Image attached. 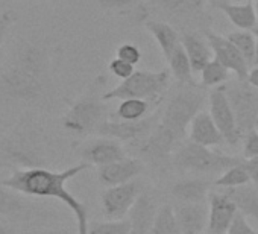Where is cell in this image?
Listing matches in <instances>:
<instances>
[{
    "mask_svg": "<svg viewBox=\"0 0 258 234\" xmlns=\"http://www.w3.org/2000/svg\"><path fill=\"white\" fill-rule=\"evenodd\" d=\"M247 81H249V82H250V84H252L255 88H258V67H255V69H250Z\"/></svg>",
    "mask_w": 258,
    "mask_h": 234,
    "instance_id": "ab89813d",
    "label": "cell"
},
{
    "mask_svg": "<svg viewBox=\"0 0 258 234\" xmlns=\"http://www.w3.org/2000/svg\"><path fill=\"white\" fill-rule=\"evenodd\" d=\"M76 152L82 158L84 163H88L90 166H97V167L106 166L109 163L118 161L126 157L124 149L118 140L102 137V136L81 143Z\"/></svg>",
    "mask_w": 258,
    "mask_h": 234,
    "instance_id": "9a60e30c",
    "label": "cell"
},
{
    "mask_svg": "<svg viewBox=\"0 0 258 234\" xmlns=\"http://www.w3.org/2000/svg\"><path fill=\"white\" fill-rule=\"evenodd\" d=\"M207 100V93L202 85L178 82L172 97L163 108L161 125L181 143L190 130L195 117L201 112Z\"/></svg>",
    "mask_w": 258,
    "mask_h": 234,
    "instance_id": "8992f818",
    "label": "cell"
},
{
    "mask_svg": "<svg viewBox=\"0 0 258 234\" xmlns=\"http://www.w3.org/2000/svg\"><path fill=\"white\" fill-rule=\"evenodd\" d=\"M170 75V70H136L131 78L121 81L117 87L106 91L103 94V99L106 102L112 99H143L154 105H158L163 102V97L169 90Z\"/></svg>",
    "mask_w": 258,
    "mask_h": 234,
    "instance_id": "ba28073f",
    "label": "cell"
},
{
    "mask_svg": "<svg viewBox=\"0 0 258 234\" xmlns=\"http://www.w3.org/2000/svg\"><path fill=\"white\" fill-rule=\"evenodd\" d=\"M228 100L232 106L237 128L244 137L249 131L258 128V88L249 81H234L223 85Z\"/></svg>",
    "mask_w": 258,
    "mask_h": 234,
    "instance_id": "9c48e42d",
    "label": "cell"
},
{
    "mask_svg": "<svg viewBox=\"0 0 258 234\" xmlns=\"http://www.w3.org/2000/svg\"><path fill=\"white\" fill-rule=\"evenodd\" d=\"M190 142L202 145V146H219L225 143V139L222 133L219 131L217 125L214 124L213 117L210 112L201 111L190 125V133H188Z\"/></svg>",
    "mask_w": 258,
    "mask_h": 234,
    "instance_id": "44dd1931",
    "label": "cell"
},
{
    "mask_svg": "<svg viewBox=\"0 0 258 234\" xmlns=\"http://www.w3.org/2000/svg\"><path fill=\"white\" fill-rule=\"evenodd\" d=\"M181 43L188 55L193 72L201 73L214 55L210 44H207L208 41L202 40L196 32H184L181 35Z\"/></svg>",
    "mask_w": 258,
    "mask_h": 234,
    "instance_id": "cb8c5ba5",
    "label": "cell"
},
{
    "mask_svg": "<svg viewBox=\"0 0 258 234\" xmlns=\"http://www.w3.org/2000/svg\"><path fill=\"white\" fill-rule=\"evenodd\" d=\"M255 13H256V28H258V2H255Z\"/></svg>",
    "mask_w": 258,
    "mask_h": 234,
    "instance_id": "bcb514c9",
    "label": "cell"
},
{
    "mask_svg": "<svg viewBox=\"0 0 258 234\" xmlns=\"http://www.w3.org/2000/svg\"><path fill=\"white\" fill-rule=\"evenodd\" d=\"M208 102H210V114L213 117L214 124L217 125L219 131L222 133L225 143L229 146H237L243 137L237 128L235 115H234L232 106L228 100L223 85L216 87L210 91Z\"/></svg>",
    "mask_w": 258,
    "mask_h": 234,
    "instance_id": "7c38bea8",
    "label": "cell"
},
{
    "mask_svg": "<svg viewBox=\"0 0 258 234\" xmlns=\"http://www.w3.org/2000/svg\"><path fill=\"white\" fill-rule=\"evenodd\" d=\"M252 183L255 184V186H258V166L253 169V172H252Z\"/></svg>",
    "mask_w": 258,
    "mask_h": 234,
    "instance_id": "f6af8a7d",
    "label": "cell"
},
{
    "mask_svg": "<svg viewBox=\"0 0 258 234\" xmlns=\"http://www.w3.org/2000/svg\"><path fill=\"white\" fill-rule=\"evenodd\" d=\"M204 234H205V232H204Z\"/></svg>",
    "mask_w": 258,
    "mask_h": 234,
    "instance_id": "f907efd6",
    "label": "cell"
},
{
    "mask_svg": "<svg viewBox=\"0 0 258 234\" xmlns=\"http://www.w3.org/2000/svg\"><path fill=\"white\" fill-rule=\"evenodd\" d=\"M154 103L143 99H123L114 115L115 121H140L151 114V106Z\"/></svg>",
    "mask_w": 258,
    "mask_h": 234,
    "instance_id": "83f0119b",
    "label": "cell"
},
{
    "mask_svg": "<svg viewBox=\"0 0 258 234\" xmlns=\"http://www.w3.org/2000/svg\"><path fill=\"white\" fill-rule=\"evenodd\" d=\"M210 7L222 11L228 20L240 31H253L256 28V13L253 2L231 4L229 0H210Z\"/></svg>",
    "mask_w": 258,
    "mask_h": 234,
    "instance_id": "ac0fdd59",
    "label": "cell"
},
{
    "mask_svg": "<svg viewBox=\"0 0 258 234\" xmlns=\"http://www.w3.org/2000/svg\"><path fill=\"white\" fill-rule=\"evenodd\" d=\"M253 34H255V37H256V49H255V60H253V67L252 69H255V67H258V28H255L253 31H252Z\"/></svg>",
    "mask_w": 258,
    "mask_h": 234,
    "instance_id": "7bdbcfd3",
    "label": "cell"
},
{
    "mask_svg": "<svg viewBox=\"0 0 258 234\" xmlns=\"http://www.w3.org/2000/svg\"><path fill=\"white\" fill-rule=\"evenodd\" d=\"M173 210L181 234H204L208 225V208L204 204H176Z\"/></svg>",
    "mask_w": 258,
    "mask_h": 234,
    "instance_id": "d6986e66",
    "label": "cell"
},
{
    "mask_svg": "<svg viewBox=\"0 0 258 234\" xmlns=\"http://www.w3.org/2000/svg\"><path fill=\"white\" fill-rule=\"evenodd\" d=\"M7 124H5V121L2 119V117H0V128H2V127H5Z\"/></svg>",
    "mask_w": 258,
    "mask_h": 234,
    "instance_id": "7dc6e473",
    "label": "cell"
},
{
    "mask_svg": "<svg viewBox=\"0 0 258 234\" xmlns=\"http://www.w3.org/2000/svg\"><path fill=\"white\" fill-rule=\"evenodd\" d=\"M149 234H181L172 205H163L158 210Z\"/></svg>",
    "mask_w": 258,
    "mask_h": 234,
    "instance_id": "4dcf8cb0",
    "label": "cell"
},
{
    "mask_svg": "<svg viewBox=\"0 0 258 234\" xmlns=\"http://www.w3.org/2000/svg\"><path fill=\"white\" fill-rule=\"evenodd\" d=\"M25 210L23 202L7 190H0V214H16Z\"/></svg>",
    "mask_w": 258,
    "mask_h": 234,
    "instance_id": "836d02e7",
    "label": "cell"
},
{
    "mask_svg": "<svg viewBox=\"0 0 258 234\" xmlns=\"http://www.w3.org/2000/svg\"><path fill=\"white\" fill-rule=\"evenodd\" d=\"M142 187L137 181L108 187L102 195V208L108 220H121L129 214L136 201L142 195Z\"/></svg>",
    "mask_w": 258,
    "mask_h": 234,
    "instance_id": "4fadbf2b",
    "label": "cell"
},
{
    "mask_svg": "<svg viewBox=\"0 0 258 234\" xmlns=\"http://www.w3.org/2000/svg\"><path fill=\"white\" fill-rule=\"evenodd\" d=\"M167 63H169V69H170L172 76L178 82H181V84H190V85L196 84L195 82V78H193L195 72L191 69V63L188 60V55H187L182 43L175 49V52L170 55V58L167 60Z\"/></svg>",
    "mask_w": 258,
    "mask_h": 234,
    "instance_id": "4316f807",
    "label": "cell"
},
{
    "mask_svg": "<svg viewBox=\"0 0 258 234\" xmlns=\"http://www.w3.org/2000/svg\"><path fill=\"white\" fill-rule=\"evenodd\" d=\"M243 145V158L244 160H258V131L252 130L244 137Z\"/></svg>",
    "mask_w": 258,
    "mask_h": 234,
    "instance_id": "8d00e7d4",
    "label": "cell"
},
{
    "mask_svg": "<svg viewBox=\"0 0 258 234\" xmlns=\"http://www.w3.org/2000/svg\"><path fill=\"white\" fill-rule=\"evenodd\" d=\"M226 234H258V231L252 228V225L247 222V217L238 211Z\"/></svg>",
    "mask_w": 258,
    "mask_h": 234,
    "instance_id": "74e56055",
    "label": "cell"
},
{
    "mask_svg": "<svg viewBox=\"0 0 258 234\" xmlns=\"http://www.w3.org/2000/svg\"><path fill=\"white\" fill-rule=\"evenodd\" d=\"M117 58L133 64V66H137L142 61V52H140L139 46H136L134 43H123L117 49Z\"/></svg>",
    "mask_w": 258,
    "mask_h": 234,
    "instance_id": "d590c367",
    "label": "cell"
},
{
    "mask_svg": "<svg viewBox=\"0 0 258 234\" xmlns=\"http://www.w3.org/2000/svg\"><path fill=\"white\" fill-rule=\"evenodd\" d=\"M106 78L96 76L79 99H76L69 111L62 115L61 125L66 131L76 136L96 134L103 122L108 121L109 109L103 94L106 93Z\"/></svg>",
    "mask_w": 258,
    "mask_h": 234,
    "instance_id": "277c9868",
    "label": "cell"
},
{
    "mask_svg": "<svg viewBox=\"0 0 258 234\" xmlns=\"http://www.w3.org/2000/svg\"><path fill=\"white\" fill-rule=\"evenodd\" d=\"M145 28L151 32V35L155 38L158 47L161 49L166 60L170 58V55L175 52V49L181 44V35L178 29L164 20L149 19L145 22Z\"/></svg>",
    "mask_w": 258,
    "mask_h": 234,
    "instance_id": "603a6c76",
    "label": "cell"
},
{
    "mask_svg": "<svg viewBox=\"0 0 258 234\" xmlns=\"http://www.w3.org/2000/svg\"><path fill=\"white\" fill-rule=\"evenodd\" d=\"M55 99L53 50L20 38L0 66V100L23 108L47 109Z\"/></svg>",
    "mask_w": 258,
    "mask_h": 234,
    "instance_id": "6da1fadb",
    "label": "cell"
},
{
    "mask_svg": "<svg viewBox=\"0 0 258 234\" xmlns=\"http://www.w3.org/2000/svg\"><path fill=\"white\" fill-rule=\"evenodd\" d=\"M0 152L13 167H46V149L41 131L28 119H22L8 134L0 137Z\"/></svg>",
    "mask_w": 258,
    "mask_h": 234,
    "instance_id": "5b68a950",
    "label": "cell"
},
{
    "mask_svg": "<svg viewBox=\"0 0 258 234\" xmlns=\"http://www.w3.org/2000/svg\"><path fill=\"white\" fill-rule=\"evenodd\" d=\"M40 234H73L67 229H47V231H41Z\"/></svg>",
    "mask_w": 258,
    "mask_h": 234,
    "instance_id": "ee69618b",
    "label": "cell"
},
{
    "mask_svg": "<svg viewBox=\"0 0 258 234\" xmlns=\"http://www.w3.org/2000/svg\"><path fill=\"white\" fill-rule=\"evenodd\" d=\"M143 172V161L140 158H121L118 161L100 166L97 170L99 180L106 187H114L134 181Z\"/></svg>",
    "mask_w": 258,
    "mask_h": 234,
    "instance_id": "e0dca14e",
    "label": "cell"
},
{
    "mask_svg": "<svg viewBox=\"0 0 258 234\" xmlns=\"http://www.w3.org/2000/svg\"><path fill=\"white\" fill-rule=\"evenodd\" d=\"M249 2H258V0H249Z\"/></svg>",
    "mask_w": 258,
    "mask_h": 234,
    "instance_id": "681fc988",
    "label": "cell"
},
{
    "mask_svg": "<svg viewBox=\"0 0 258 234\" xmlns=\"http://www.w3.org/2000/svg\"><path fill=\"white\" fill-rule=\"evenodd\" d=\"M14 20H16V17H14L13 13H2V14H0V50H2V46L5 43L8 29L14 23Z\"/></svg>",
    "mask_w": 258,
    "mask_h": 234,
    "instance_id": "f35d334b",
    "label": "cell"
},
{
    "mask_svg": "<svg viewBox=\"0 0 258 234\" xmlns=\"http://www.w3.org/2000/svg\"><path fill=\"white\" fill-rule=\"evenodd\" d=\"M238 208L225 192H211L208 196L207 234H226Z\"/></svg>",
    "mask_w": 258,
    "mask_h": 234,
    "instance_id": "2e32d148",
    "label": "cell"
},
{
    "mask_svg": "<svg viewBox=\"0 0 258 234\" xmlns=\"http://www.w3.org/2000/svg\"><path fill=\"white\" fill-rule=\"evenodd\" d=\"M226 38L244 56V60L247 61L249 67H253L255 49H256V37H255V34L252 31H235V32L228 34Z\"/></svg>",
    "mask_w": 258,
    "mask_h": 234,
    "instance_id": "f1b7e54d",
    "label": "cell"
},
{
    "mask_svg": "<svg viewBox=\"0 0 258 234\" xmlns=\"http://www.w3.org/2000/svg\"><path fill=\"white\" fill-rule=\"evenodd\" d=\"M210 0H145L133 13L137 22L149 19L164 20L184 32H205L210 25V14L205 11Z\"/></svg>",
    "mask_w": 258,
    "mask_h": 234,
    "instance_id": "3957f363",
    "label": "cell"
},
{
    "mask_svg": "<svg viewBox=\"0 0 258 234\" xmlns=\"http://www.w3.org/2000/svg\"><path fill=\"white\" fill-rule=\"evenodd\" d=\"M229 79V70L222 66L216 58H213L201 72V85L204 88L225 85Z\"/></svg>",
    "mask_w": 258,
    "mask_h": 234,
    "instance_id": "f546056e",
    "label": "cell"
},
{
    "mask_svg": "<svg viewBox=\"0 0 258 234\" xmlns=\"http://www.w3.org/2000/svg\"><path fill=\"white\" fill-rule=\"evenodd\" d=\"M108 69H109V72H111L117 79H120V81H124V79H127V78H131V76L136 73V66L129 64V63H126V61H123V60H120V58H117V56H115L114 60H111Z\"/></svg>",
    "mask_w": 258,
    "mask_h": 234,
    "instance_id": "e575fe53",
    "label": "cell"
},
{
    "mask_svg": "<svg viewBox=\"0 0 258 234\" xmlns=\"http://www.w3.org/2000/svg\"><path fill=\"white\" fill-rule=\"evenodd\" d=\"M145 0H97V4L105 11H118V13H134L137 11Z\"/></svg>",
    "mask_w": 258,
    "mask_h": 234,
    "instance_id": "d6a6232c",
    "label": "cell"
},
{
    "mask_svg": "<svg viewBox=\"0 0 258 234\" xmlns=\"http://www.w3.org/2000/svg\"><path fill=\"white\" fill-rule=\"evenodd\" d=\"M211 193V181L207 178H187L172 187V196L178 204H204Z\"/></svg>",
    "mask_w": 258,
    "mask_h": 234,
    "instance_id": "7402d4cb",
    "label": "cell"
},
{
    "mask_svg": "<svg viewBox=\"0 0 258 234\" xmlns=\"http://www.w3.org/2000/svg\"><path fill=\"white\" fill-rule=\"evenodd\" d=\"M88 167L90 164L82 161L59 172L49 170L47 167L16 169L11 177L2 181V186L28 196L55 198L61 201L72 210L76 219V234H88V207L66 189L67 181H70Z\"/></svg>",
    "mask_w": 258,
    "mask_h": 234,
    "instance_id": "7a4b0ae2",
    "label": "cell"
},
{
    "mask_svg": "<svg viewBox=\"0 0 258 234\" xmlns=\"http://www.w3.org/2000/svg\"><path fill=\"white\" fill-rule=\"evenodd\" d=\"M222 192H225L235 202L241 214L258 222V186L249 183L234 189H223Z\"/></svg>",
    "mask_w": 258,
    "mask_h": 234,
    "instance_id": "d4e9b609",
    "label": "cell"
},
{
    "mask_svg": "<svg viewBox=\"0 0 258 234\" xmlns=\"http://www.w3.org/2000/svg\"><path fill=\"white\" fill-rule=\"evenodd\" d=\"M258 166V160H243L240 164L228 169L214 180V186L220 189H234L252 183V172Z\"/></svg>",
    "mask_w": 258,
    "mask_h": 234,
    "instance_id": "484cf974",
    "label": "cell"
},
{
    "mask_svg": "<svg viewBox=\"0 0 258 234\" xmlns=\"http://www.w3.org/2000/svg\"><path fill=\"white\" fill-rule=\"evenodd\" d=\"M204 34L214 53V58L222 66H225L229 72H232L238 81H247L250 67L244 60V56L237 50V47L226 37L216 34L211 29H207Z\"/></svg>",
    "mask_w": 258,
    "mask_h": 234,
    "instance_id": "5bb4252c",
    "label": "cell"
},
{
    "mask_svg": "<svg viewBox=\"0 0 258 234\" xmlns=\"http://www.w3.org/2000/svg\"><path fill=\"white\" fill-rule=\"evenodd\" d=\"M181 143L161 125L139 145L133 146L139 152V158L143 163L151 164L155 169H166L173 164V154Z\"/></svg>",
    "mask_w": 258,
    "mask_h": 234,
    "instance_id": "8fae6325",
    "label": "cell"
},
{
    "mask_svg": "<svg viewBox=\"0 0 258 234\" xmlns=\"http://www.w3.org/2000/svg\"><path fill=\"white\" fill-rule=\"evenodd\" d=\"M49 2H59V0H49Z\"/></svg>",
    "mask_w": 258,
    "mask_h": 234,
    "instance_id": "c3c4849f",
    "label": "cell"
},
{
    "mask_svg": "<svg viewBox=\"0 0 258 234\" xmlns=\"http://www.w3.org/2000/svg\"><path fill=\"white\" fill-rule=\"evenodd\" d=\"M13 166L10 164V161L5 158V155L2 154V152H0V170H2V169H11Z\"/></svg>",
    "mask_w": 258,
    "mask_h": 234,
    "instance_id": "b9f144b4",
    "label": "cell"
},
{
    "mask_svg": "<svg viewBox=\"0 0 258 234\" xmlns=\"http://www.w3.org/2000/svg\"><path fill=\"white\" fill-rule=\"evenodd\" d=\"M88 234H131V223L127 219L96 222L90 225Z\"/></svg>",
    "mask_w": 258,
    "mask_h": 234,
    "instance_id": "1f68e13d",
    "label": "cell"
},
{
    "mask_svg": "<svg viewBox=\"0 0 258 234\" xmlns=\"http://www.w3.org/2000/svg\"><path fill=\"white\" fill-rule=\"evenodd\" d=\"M163 109L151 112L148 117L140 121H106L97 130V136L115 139L120 143H129L131 146L143 142L161 122Z\"/></svg>",
    "mask_w": 258,
    "mask_h": 234,
    "instance_id": "30bf717a",
    "label": "cell"
},
{
    "mask_svg": "<svg viewBox=\"0 0 258 234\" xmlns=\"http://www.w3.org/2000/svg\"><path fill=\"white\" fill-rule=\"evenodd\" d=\"M244 158L213 151L193 142L181 143L173 154V166L181 172L199 175H222L228 169L240 164Z\"/></svg>",
    "mask_w": 258,
    "mask_h": 234,
    "instance_id": "52a82bcc",
    "label": "cell"
},
{
    "mask_svg": "<svg viewBox=\"0 0 258 234\" xmlns=\"http://www.w3.org/2000/svg\"><path fill=\"white\" fill-rule=\"evenodd\" d=\"M0 234H16V232L10 225H7V223H4L2 220H0Z\"/></svg>",
    "mask_w": 258,
    "mask_h": 234,
    "instance_id": "60d3db41",
    "label": "cell"
},
{
    "mask_svg": "<svg viewBox=\"0 0 258 234\" xmlns=\"http://www.w3.org/2000/svg\"><path fill=\"white\" fill-rule=\"evenodd\" d=\"M158 207L154 198L145 192L139 196L134 207L129 211V223H131V234H149L155 222Z\"/></svg>",
    "mask_w": 258,
    "mask_h": 234,
    "instance_id": "ffe728a7",
    "label": "cell"
}]
</instances>
